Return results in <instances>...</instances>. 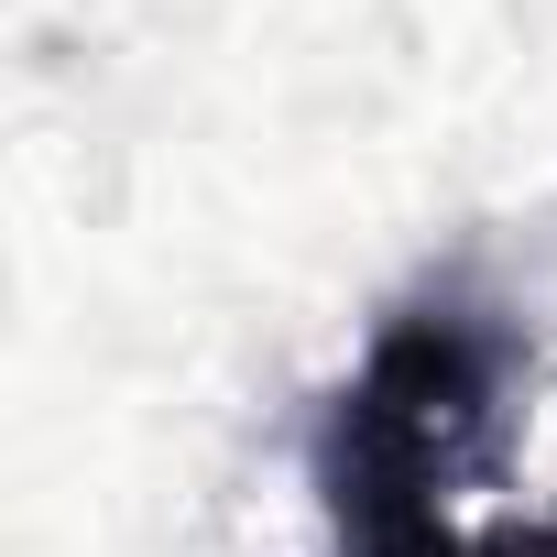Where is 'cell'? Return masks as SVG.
Returning a JSON list of instances; mask_svg holds the SVG:
<instances>
[{
  "label": "cell",
  "mask_w": 557,
  "mask_h": 557,
  "mask_svg": "<svg viewBox=\"0 0 557 557\" xmlns=\"http://www.w3.org/2000/svg\"><path fill=\"white\" fill-rule=\"evenodd\" d=\"M524 339L470 296H416L372 329L361 372L318 416V513L329 557H481L448 524V481L492 448Z\"/></svg>",
  "instance_id": "cell-1"
},
{
  "label": "cell",
  "mask_w": 557,
  "mask_h": 557,
  "mask_svg": "<svg viewBox=\"0 0 557 557\" xmlns=\"http://www.w3.org/2000/svg\"><path fill=\"white\" fill-rule=\"evenodd\" d=\"M481 557H557V524H492Z\"/></svg>",
  "instance_id": "cell-2"
}]
</instances>
